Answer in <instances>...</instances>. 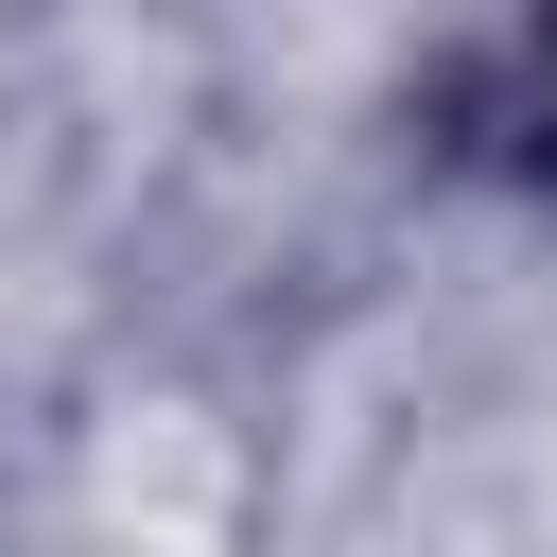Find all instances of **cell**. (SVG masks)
Listing matches in <instances>:
<instances>
[{
  "label": "cell",
  "mask_w": 557,
  "mask_h": 557,
  "mask_svg": "<svg viewBox=\"0 0 557 557\" xmlns=\"http://www.w3.org/2000/svg\"><path fill=\"white\" fill-rule=\"evenodd\" d=\"M540 122H557V0H540Z\"/></svg>",
  "instance_id": "cell-1"
}]
</instances>
